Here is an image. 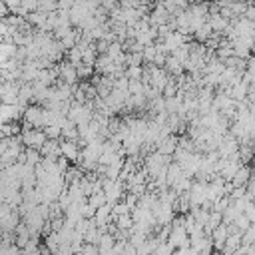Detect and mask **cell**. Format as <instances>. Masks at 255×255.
<instances>
[{
    "instance_id": "obj_7",
    "label": "cell",
    "mask_w": 255,
    "mask_h": 255,
    "mask_svg": "<svg viewBox=\"0 0 255 255\" xmlns=\"http://www.w3.org/2000/svg\"><path fill=\"white\" fill-rule=\"evenodd\" d=\"M251 175H249V167L247 165H241L239 169H237V173L233 175V179H231V187H245V183H247V179H249Z\"/></svg>"
},
{
    "instance_id": "obj_4",
    "label": "cell",
    "mask_w": 255,
    "mask_h": 255,
    "mask_svg": "<svg viewBox=\"0 0 255 255\" xmlns=\"http://www.w3.org/2000/svg\"><path fill=\"white\" fill-rule=\"evenodd\" d=\"M175 149H177V137L175 135H167V137H163L161 141L155 143V151L161 153V155H167V157H171V153Z\"/></svg>"
},
{
    "instance_id": "obj_1",
    "label": "cell",
    "mask_w": 255,
    "mask_h": 255,
    "mask_svg": "<svg viewBox=\"0 0 255 255\" xmlns=\"http://www.w3.org/2000/svg\"><path fill=\"white\" fill-rule=\"evenodd\" d=\"M20 139H22L24 147H32V149H38V151L46 143V135H44L42 129H34V128H26V126L20 131Z\"/></svg>"
},
{
    "instance_id": "obj_18",
    "label": "cell",
    "mask_w": 255,
    "mask_h": 255,
    "mask_svg": "<svg viewBox=\"0 0 255 255\" xmlns=\"http://www.w3.org/2000/svg\"><path fill=\"white\" fill-rule=\"evenodd\" d=\"M80 255H98V247L96 245H82V249H80Z\"/></svg>"
},
{
    "instance_id": "obj_16",
    "label": "cell",
    "mask_w": 255,
    "mask_h": 255,
    "mask_svg": "<svg viewBox=\"0 0 255 255\" xmlns=\"http://www.w3.org/2000/svg\"><path fill=\"white\" fill-rule=\"evenodd\" d=\"M171 251H173V249H171L167 243H159V245L153 249L151 255H171Z\"/></svg>"
},
{
    "instance_id": "obj_19",
    "label": "cell",
    "mask_w": 255,
    "mask_h": 255,
    "mask_svg": "<svg viewBox=\"0 0 255 255\" xmlns=\"http://www.w3.org/2000/svg\"><path fill=\"white\" fill-rule=\"evenodd\" d=\"M243 215L247 217V221H249V223L255 219V211H253V203H251V201L245 205V209H243Z\"/></svg>"
},
{
    "instance_id": "obj_13",
    "label": "cell",
    "mask_w": 255,
    "mask_h": 255,
    "mask_svg": "<svg viewBox=\"0 0 255 255\" xmlns=\"http://www.w3.org/2000/svg\"><path fill=\"white\" fill-rule=\"evenodd\" d=\"M44 243H46L48 251L54 255V253H56V249H58V235H56V233H48V235H46V239H44Z\"/></svg>"
},
{
    "instance_id": "obj_9",
    "label": "cell",
    "mask_w": 255,
    "mask_h": 255,
    "mask_svg": "<svg viewBox=\"0 0 255 255\" xmlns=\"http://www.w3.org/2000/svg\"><path fill=\"white\" fill-rule=\"evenodd\" d=\"M92 209H98V207H102L104 203H106V197H104V193L100 191V193H92L90 197H88V201H86Z\"/></svg>"
},
{
    "instance_id": "obj_5",
    "label": "cell",
    "mask_w": 255,
    "mask_h": 255,
    "mask_svg": "<svg viewBox=\"0 0 255 255\" xmlns=\"http://www.w3.org/2000/svg\"><path fill=\"white\" fill-rule=\"evenodd\" d=\"M205 187H207V183H191V187H189V201H191V205H201L203 201H205Z\"/></svg>"
},
{
    "instance_id": "obj_10",
    "label": "cell",
    "mask_w": 255,
    "mask_h": 255,
    "mask_svg": "<svg viewBox=\"0 0 255 255\" xmlns=\"http://www.w3.org/2000/svg\"><path fill=\"white\" fill-rule=\"evenodd\" d=\"M116 221H118V229L120 231H129L131 225H133V221H131L129 215H120V217H116Z\"/></svg>"
},
{
    "instance_id": "obj_22",
    "label": "cell",
    "mask_w": 255,
    "mask_h": 255,
    "mask_svg": "<svg viewBox=\"0 0 255 255\" xmlns=\"http://www.w3.org/2000/svg\"><path fill=\"white\" fill-rule=\"evenodd\" d=\"M46 255H52V253H46Z\"/></svg>"
},
{
    "instance_id": "obj_11",
    "label": "cell",
    "mask_w": 255,
    "mask_h": 255,
    "mask_svg": "<svg viewBox=\"0 0 255 255\" xmlns=\"http://www.w3.org/2000/svg\"><path fill=\"white\" fill-rule=\"evenodd\" d=\"M175 94H177V84H175L173 80H167L165 88L161 90V96H163V98H175Z\"/></svg>"
},
{
    "instance_id": "obj_3",
    "label": "cell",
    "mask_w": 255,
    "mask_h": 255,
    "mask_svg": "<svg viewBox=\"0 0 255 255\" xmlns=\"http://www.w3.org/2000/svg\"><path fill=\"white\" fill-rule=\"evenodd\" d=\"M60 157H64L66 161H78L80 159V147L76 141H60Z\"/></svg>"
},
{
    "instance_id": "obj_20",
    "label": "cell",
    "mask_w": 255,
    "mask_h": 255,
    "mask_svg": "<svg viewBox=\"0 0 255 255\" xmlns=\"http://www.w3.org/2000/svg\"><path fill=\"white\" fill-rule=\"evenodd\" d=\"M54 255H72L70 245H58V249H56V253H54Z\"/></svg>"
},
{
    "instance_id": "obj_2",
    "label": "cell",
    "mask_w": 255,
    "mask_h": 255,
    "mask_svg": "<svg viewBox=\"0 0 255 255\" xmlns=\"http://www.w3.org/2000/svg\"><path fill=\"white\" fill-rule=\"evenodd\" d=\"M171 157H167V155H161V153H157V151H153V153H149L147 157H145V173H155L157 169H161V167H167L171 161H169Z\"/></svg>"
},
{
    "instance_id": "obj_21",
    "label": "cell",
    "mask_w": 255,
    "mask_h": 255,
    "mask_svg": "<svg viewBox=\"0 0 255 255\" xmlns=\"http://www.w3.org/2000/svg\"><path fill=\"white\" fill-rule=\"evenodd\" d=\"M213 255H223V253H213Z\"/></svg>"
},
{
    "instance_id": "obj_6",
    "label": "cell",
    "mask_w": 255,
    "mask_h": 255,
    "mask_svg": "<svg viewBox=\"0 0 255 255\" xmlns=\"http://www.w3.org/2000/svg\"><path fill=\"white\" fill-rule=\"evenodd\" d=\"M181 177H183L181 167H179L177 163H169V165H167V173H165V185L175 187V183H177Z\"/></svg>"
},
{
    "instance_id": "obj_14",
    "label": "cell",
    "mask_w": 255,
    "mask_h": 255,
    "mask_svg": "<svg viewBox=\"0 0 255 255\" xmlns=\"http://www.w3.org/2000/svg\"><path fill=\"white\" fill-rule=\"evenodd\" d=\"M94 74V68L92 66H86V64H80L78 68H76V76H78V80H84V78H90Z\"/></svg>"
},
{
    "instance_id": "obj_12",
    "label": "cell",
    "mask_w": 255,
    "mask_h": 255,
    "mask_svg": "<svg viewBox=\"0 0 255 255\" xmlns=\"http://www.w3.org/2000/svg\"><path fill=\"white\" fill-rule=\"evenodd\" d=\"M42 131H44L46 139H58L62 135V131H60L58 126H46V128H42Z\"/></svg>"
},
{
    "instance_id": "obj_8",
    "label": "cell",
    "mask_w": 255,
    "mask_h": 255,
    "mask_svg": "<svg viewBox=\"0 0 255 255\" xmlns=\"http://www.w3.org/2000/svg\"><path fill=\"white\" fill-rule=\"evenodd\" d=\"M163 66H165V68H167V72H169V74H173V76H179V74L183 72V70H181V62H179L177 58H173V56H167Z\"/></svg>"
},
{
    "instance_id": "obj_17",
    "label": "cell",
    "mask_w": 255,
    "mask_h": 255,
    "mask_svg": "<svg viewBox=\"0 0 255 255\" xmlns=\"http://www.w3.org/2000/svg\"><path fill=\"white\" fill-rule=\"evenodd\" d=\"M12 211H14V209H12L8 203H0V221H4L6 217H10Z\"/></svg>"
},
{
    "instance_id": "obj_15",
    "label": "cell",
    "mask_w": 255,
    "mask_h": 255,
    "mask_svg": "<svg viewBox=\"0 0 255 255\" xmlns=\"http://www.w3.org/2000/svg\"><path fill=\"white\" fill-rule=\"evenodd\" d=\"M153 56H155V46H153V44L143 46V50H141V58H143V62H149V64H151Z\"/></svg>"
}]
</instances>
